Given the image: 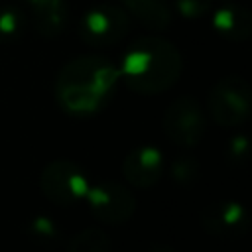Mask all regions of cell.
Returning <instances> with one entry per match:
<instances>
[{"label": "cell", "instance_id": "d6986e66", "mask_svg": "<svg viewBox=\"0 0 252 252\" xmlns=\"http://www.w3.org/2000/svg\"><path fill=\"white\" fill-rule=\"evenodd\" d=\"M120 2H124V0H120Z\"/></svg>", "mask_w": 252, "mask_h": 252}, {"label": "cell", "instance_id": "4fadbf2b", "mask_svg": "<svg viewBox=\"0 0 252 252\" xmlns=\"http://www.w3.org/2000/svg\"><path fill=\"white\" fill-rule=\"evenodd\" d=\"M65 248L69 252H108L112 248V240L102 228L89 226L71 234L65 240Z\"/></svg>", "mask_w": 252, "mask_h": 252}, {"label": "cell", "instance_id": "5b68a950", "mask_svg": "<svg viewBox=\"0 0 252 252\" xmlns=\"http://www.w3.org/2000/svg\"><path fill=\"white\" fill-rule=\"evenodd\" d=\"M130 28L128 12L116 4L104 2L87 10L79 22V37L87 45L106 47L118 43Z\"/></svg>", "mask_w": 252, "mask_h": 252}, {"label": "cell", "instance_id": "7c38bea8", "mask_svg": "<svg viewBox=\"0 0 252 252\" xmlns=\"http://www.w3.org/2000/svg\"><path fill=\"white\" fill-rule=\"evenodd\" d=\"M122 4L150 30L163 32L173 22V14L163 0H124Z\"/></svg>", "mask_w": 252, "mask_h": 252}, {"label": "cell", "instance_id": "3957f363", "mask_svg": "<svg viewBox=\"0 0 252 252\" xmlns=\"http://www.w3.org/2000/svg\"><path fill=\"white\" fill-rule=\"evenodd\" d=\"M207 110L211 118L224 128L244 124L252 110V89L240 75L219 79L207 94Z\"/></svg>", "mask_w": 252, "mask_h": 252}, {"label": "cell", "instance_id": "9a60e30c", "mask_svg": "<svg viewBox=\"0 0 252 252\" xmlns=\"http://www.w3.org/2000/svg\"><path fill=\"white\" fill-rule=\"evenodd\" d=\"M26 30V16L14 6H0V41H14Z\"/></svg>", "mask_w": 252, "mask_h": 252}, {"label": "cell", "instance_id": "8992f818", "mask_svg": "<svg viewBox=\"0 0 252 252\" xmlns=\"http://www.w3.org/2000/svg\"><path fill=\"white\" fill-rule=\"evenodd\" d=\"M163 130L165 136L181 148L197 146L207 130L205 114L197 98L189 94H181L173 98L163 114Z\"/></svg>", "mask_w": 252, "mask_h": 252}, {"label": "cell", "instance_id": "5bb4252c", "mask_svg": "<svg viewBox=\"0 0 252 252\" xmlns=\"http://www.w3.org/2000/svg\"><path fill=\"white\" fill-rule=\"evenodd\" d=\"M26 234L33 242H37L41 246H53V244H57L61 240L59 228L49 217H33V219H30V222L26 226Z\"/></svg>", "mask_w": 252, "mask_h": 252}, {"label": "cell", "instance_id": "e0dca14e", "mask_svg": "<svg viewBox=\"0 0 252 252\" xmlns=\"http://www.w3.org/2000/svg\"><path fill=\"white\" fill-rule=\"evenodd\" d=\"M173 6L177 8V12L183 18L197 20V18H201L209 12L211 0H173Z\"/></svg>", "mask_w": 252, "mask_h": 252}, {"label": "cell", "instance_id": "ac0fdd59", "mask_svg": "<svg viewBox=\"0 0 252 252\" xmlns=\"http://www.w3.org/2000/svg\"><path fill=\"white\" fill-rule=\"evenodd\" d=\"M246 152H248V142H246V138H244V136L232 138L228 156H230L232 159H244V158H246Z\"/></svg>", "mask_w": 252, "mask_h": 252}, {"label": "cell", "instance_id": "277c9868", "mask_svg": "<svg viewBox=\"0 0 252 252\" xmlns=\"http://www.w3.org/2000/svg\"><path fill=\"white\" fill-rule=\"evenodd\" d=\"M41 193L55 205L73 207L87 197L89 179L85 171L71 159H53L49 161L39 175Z\"/></svg>", "mask_w": 252, "mask_h": 252}, {"label": "cell", "instance_id": "30bf717a", "mask_svg": "<svg viewBox=\"0 0 252 252\" xmlns=\"http://www.w3.org/2000/svg\"><path fill=\"white\" fill-rule=\"evenodd\" d=\"M213 28L228 41H246L252 35V16L240 4H224L215 12Z\"/></svg>", "mask_w": 252, "mask_h": 252}, {"label": "cell", "instance_id": "2e32d148", "mask_svg": "<svg viewBox=\"0 0 252 252\" xmlns=\"http://www.w3.org/2000/svg\"><path fill=\"white\" fill-rule=\"evenodd\" d=\"M199 175V163L189 158V156H179L173 163H171V177L179 183V185H187L193 183Z\"/></svg>", "mask_w": 252, "mask_h": 252}, {"label": "cell", "instance_id": "ba28073f", "mask_svg": "<svg viewBox=\"0 0 252 252\" xmlns=\"http://www.w3.org/2000/svg\"><path fill=\"white\" fill-rule=\"evenodd\" d=\"M201 224L211 236L232 240L248 230V213L236 201H219L203 211Z\"/></svg>", "mask_w": 252, "mask_h": 252}, {"label": "cell", "instance_id": "8fae6325", "mask_svg": "<svg viewBox=\"0 0 252 252\" xmlns=\"http://www.w3.org/2000/svg\"><path fill=\"white\" fill-rule=\"evenodd\" d=\"M32 8L33 26L43 37H57L67 24L65 0H28Z\"/></svg>", "mask_w": 252, "mask_h": 252}, {"label": "cell", "instance_id": "7a4b0ae2", "mask_svg": "<svg viewBox=\"0 0 252 252\" xmlns=\"http://www.w3.org/2000/svg\"><path fill=\"white\" fill-rule=\"evenodd\" d=\"M120 79L138 94L169 91L181 77L183 57L175 43L159 35H142L132 41L122 57Z\"/></svg>", "mask_w": 252, "mask_h": 252}, {"label": "cell", "instance_id": "6da1fadb", "mask_svg": "<svg viewBox=\"0 0 252 252\" xmlns=\"http://www.w3.org/2000/svg\"><path fill=\"white\" fill-rule=\"evenodd\" d=\"M120 69L104 55H79L67 61L53 85L57 104L75 116L98 112L112 96Z\"/></svg>", "mask_w": 252, "mask_h": 252}, {"label": "cell", "instance_id": "9c48e42d", "mask_svg": "<svg viewBox=\"0 0 252 252\" xmlns=\"http://www.w3.org/2000/svg\"><path fill=\"white\" fill-rule=\"evenodd\" d=\"M122 175L136 189L154 187L163 175V156L154 146L132 150L122 161Z\"/></svg>", "mask_w": 252, "mask_h": 252}, {"label": "cell", "instance_id": "52a82bcc", "mask_svg": "<svg viewBox=\"0 0 252 252\" xmlns=\"http://www.w3.org/2000/svg\"><path fill=\"white\" fill-rule=\"evenodd\" d=\"M85 199L93 215L104 224H124L136 213V197L118 181H100L91 185Z\"/></svg>", "mask_w": 252, "mask_h": 252}]
</instances>
